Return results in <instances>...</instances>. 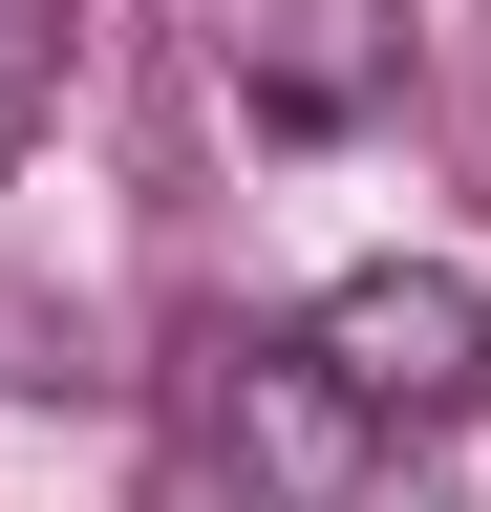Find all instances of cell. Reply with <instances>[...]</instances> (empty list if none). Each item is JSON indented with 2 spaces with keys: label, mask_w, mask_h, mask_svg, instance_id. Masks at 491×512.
I'll list each match as a JSON object with an SVG mask.
<instances>
[{
  "label": "cell",
  "mask_w": 491,
  "mask_h": 512,
  "mask_svg": "<svg viewBox=\"0 0 491 512\" xmlns=\"http://www.w3.org/2000/svg\"><path fill=\"white\" fill-rule=\"evenodd\" d=\"M193 363H214V384H193V448H214L257 512H342V491H363L385 427L321 384V342H193Z\"/></svg>",
  "instance_id": "cell-2"
},
{
  "label": "cell",
  "mask_w": 491,
  "mask_h": 512,
  "mask_svg": "<svg viewBox=\"0 0 491 512\" xmlns=\"http://www.w3.org/2000/svg\"><path fill=\"white\" fill-rule=\"evenodd\" d=\"M214 64L278 150H321V128H363L406 86V0H214Z\"/></svg>",
  "instance_id": "cell-3"
},
{
  "label": "cell",
  "mask_w": 491,
  "mask_h": 512,
  "mask_svg": "<svg viewBox=\"0 0 491 512\" xmlns=\"http://www.w3.org/2000/svg\"><path fill=\"white\" fill-rule=\"evenodd\" d=\"M43 107H65V22H43V0H0V171L43 150Z\"/></svg>",
  "instance_id": "cell-4"
},
{
  "label": "cell",
  "mask_w": 491,
  "mask_h": 512,
  "mask_svg": "<svg viewBox=\"0 0 491 512\" xmlns=\"http://www.w3.org/2000/svg\"><path fill=\"white\" fill-rule=\"evenodd\" d=\"M299 342H321V384H342L363 427H470L491 406V299L449 278V256H363Z\"/></svg>",
  "instance_id": "cell-1"
}]
</instances>
